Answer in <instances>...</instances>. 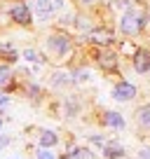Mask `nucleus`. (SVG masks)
<instances>
[{
  "label": "nucleus",
  "instance_id": "nucleus-6",
  "mask_svg": "<svg viewBox=\"0 0 150 159\" xmlns=\"http://www.w3.org/2000/svg\"><path fill=\"white\" fill-rule=\"evenodd\" d=\"M89 40L96 42V45H113L115 35H113V30H108V28H94L89 33Z\"/></svg>",
  "mask_w": 150,
  "mask_h": 159
},
{
  "label": "nucleus",
  "instance_id": "nucleus-7",
  "mask_svg": "<svg viewBox=\"0 0 150 159\" xmlns=\"http://www.w3.org/2000/svg\"><path fill=\"white\" fill-rule=\"evenodd\" d=\"M134 68L138 70V73H148L150 70V54L145 49H138L134 56Z\"/></svg>",
  "mask_w": 150,
  "mask_h": 159
},
{
  "label": "nucleus",
  "instance_id": "nucleus-9",
  "mask_svg": "<svg viewBox=\"0 0 150 159\" xmlns=\"http://www.w3.org/2000/svg\"><path fill=\"white\" fill-rule=\"evenodd\" d=\"M103 152H105V157H108V159H120L122 154H124V150H122L117 143H113V145H105Z\"/></svg>",
  "mask_w": 150,
  "mask_h": 159
},
{
  "label": "nucleus",
  "instance_id": "nucleus-8",
  "mask_svg": "<svg viewBox=\"0 0 150 159\" xmlns=\"http://www.w3.org/2000/svg\"><path fill=\"white\" fill-rule=\"evenodd\" d=\"M103 122L108 126H113V129H124V119L120 117V112H105Z\"/></svg>",
  "mask_w": 150,
  "mask_h": 159
},
{
  "label": "nucleus",
  "instance_id": "nucleus-11",
  "mask_svg": "<svg viewBox=\"0 0 150 159\" xmlns=\"http://www.w3.org/2000/svg\"><path fill=\"white\" fill-rule=\"evenodd\" d=\"M99 63L101 66H103V68H115V63H117V61H115V56H113V54H101L99 56Z\"/></svg>",
  "mask_w": 150,
  "mask_h": 159
},
{
  "label": "nucleus",
  "instance_id": "nucleus-1",
  "mask_svg": "<svg viewBox=\"0 0 150 159\" xmlns=\"http://www.w3.org/2000/svg\"><path fill=\"white\" fill-rule=\"evenodd\" d=\"M120 26H122V33H124V35H136L145 26V16L138 14V12H127V14L122 16Z\"/></svg>",
  "mask_w": 150,
  "mask_h": 159
},
{
  "label": "nucleus",
  "instance_id": "nucleus-14",
  "mask_svg": "<svg viewBox=\"0 0 150 159\" xmlns=\"http://www.w3.org/2000/svg\"><path fill=\"white\" fill-rule=\"evenodd\" d=\"M0 54L7 56V61H16V59H19V56H16V52L12 49L10 45H2V47H0Z\"/></svg>",
  "mask_w": 150,
  "mask_h": 159
},
{
  "label": "nucleus",
  "instance_id": "nucleus-2",
  "mask_svg": "<svg viewBox=\"0 0 150 159\" xmlns=\"http://www.w3.org/2000/svg\"><path fill=\"white\" fill-rule=\"evenodd\" d=\"M61 7V0H33V10L38 14V21H47Z\"/></svg>",
  "mask_w": 150,
  "mask_h": 159
},
{
  "label": "nucleus",
  "instance_id": "nucleus-19",
  "mask_svg": "<svg viewBox=\"0 0 150 159\" xmlns=\"http://www.w3.org/2000/svg\"><path fill=\"white\" fill-rule=\"evenodd\" d=\"M5 143H7V140H5V138H2V136H0V148H2V145H5Z\"/></svg>",
  "mask_w": 150,
  "mask_h": 159
},
{
  "label": "nucleus",
  "instance_id": "nucleus-17",
  "mask_svg": "<svg viewBox=\"0 0 150 159\" xmlns=\"http://www.w3.org/2000/svg\"><path fill=\"white\" fill-rule=\"evenodd\" d=\"M5 105H7V96L0 94V108H5Z\"/></svg>",
  "mask_w": 150,
  "mask_h": 159
},
{
  "label": "nucleus",
  "instance_id": "nucleus-4",
  "mask_svg": "<svg viewBox=\"0 0 150 159\" xmlns=\"http://www.w3.org/2000/svg\"><path fill=\"white\" fill-rule=\"evenodd\" d=\"M12 19L16 21V24H21V26H28L30 21V10H28V5L26 2H16L14 7H12Z\"/></svg>",
  "mask_w": 150,
  "mask_h": 159
},
{
  "label": "nucleus",
  "instance_id": "nucleus-12",
  "mask_svg": "<svg viewBox=\"0 0 150 159\" xmlns=\"http://www.w3.org/2000/svg\"><path fill=\"white\" fill-rule=\"evenodd\" d=\"M138 122L143 126H150V105H143V108L138 110Z\"/></svg>",
  "mask_w": 150,
  "mask_h": 159
},
{
  "label": "nucleus",
  "instance_id": "nucleus-20",
  "mask_svg": "<svg viewBox=\"0 0 150 159\" xmlns=\"http://www.w3.org/2000/svg\"><path fill=\"white\" fill-rule=\"evenodd\" d=\"M0 126H2V122H0Z\"/></svg>",
  "mask_w": 150,
  "mask_h": 159
},
{
  "label": "nucleus",
  "instance_id": "nucleus-16",
  "mask_svg": "<svg viewBox=\"0 0 150 159\" xmlns=\"http://www.w3.org/2000/svg\"><path fill=\"white\" fill-rule=\"evenodd\" d=\"M24 56H26V59H28V61H38V59H40V56L35 54L33 49H26V52H24Z\"/></svg>",
  "mask_w": 150,
  "mask_h": 159
},
{
  "label": "nucleus",
  "instance_id": "nucleus-3",
  "mask_svg": "<svg viewBox=\"0 0 150 159\" xmlns=\"http://www.w3.org/2000/svg\"><path fill=\"white\" fill-rule=\"evenodd\" d=\"M47 47H49V52H54L56 56H61V54H66V52L70 49V40H68V35L56 33V35H52V38L47 40Z\"/></svg>",
  "mask_w": 150,
  "mask_h": 159
},
{
  "label": "nucleus",
  "instance_id": "nucleus-15",
  "mask_svg": "<svg viewBox=\"0 0 150 159\" xmlns=\"http://www.w3.org/2000/svg\"><path fill=\"white\" fill-rule=\"evenodd\" d=\"M66 159H87L85 150H70V154H66Z\"/></svg>",
  "mask_w": 150,
  "mask_h": 159
},
{
  "label": "nucleus",
  "instance_id": "nucleus-13",
  "mask_svg": "<svg viewBox=\"0 0 150 159\" xmlns=\"http://www.w3.org/2000/svg\"><path fill=\"white\" fill-rule=\"evenodd\" d=\"M10 77H12L10 68H7V66H0V87H5V84H10Z\"/></svg>",
  "mask_w": 150,
  "mask_h": 159
},
{
  "label": "nucleus",
  "instance_id": "nucleus-18",
  "mask_svg": "<svg viewBox=\"0 0 150 159\" xmlns=\"http://www.w3.org/2000/svg\"><path fill=\"white\" fill-rule=\"evenodd\" d=\"M82 5H94V2H99V0H80Z\"/></svg>",
  "mask_w": 150,
  "mask_h": 159
},
{
  "label": "nucleus",
  "instance_id": "nucleus-10",
  "mask_svg": "<svg viewBox=\"0 0 150 159\" xmlns=\"http://www.w3.org/2000/svg\"><path fill=\"white\" fill-rule=\"evenodd\" d=\"M40 145H42V148L56 145V134H52V131H42V134H40Z\"/></svg>",
  "mask_w": 150,
  "mask_h": 159
},
{
  "label": "nucleus",
  "instance_id": "nucleus-5",
  "mask_svg": "<svg viewBox=\"0 0 150 159\" xmlns=\"http://www.w3.org/2000/svg\"><path fill=\"white\" fill-rule=\"evenodd\" d=\"M136 96V87L129 84V82H120V84L113 89V98L115 101H129Z\"/></svg>",
  "mask_w": 150,
  "mask_h": 159
}]
</instances>
